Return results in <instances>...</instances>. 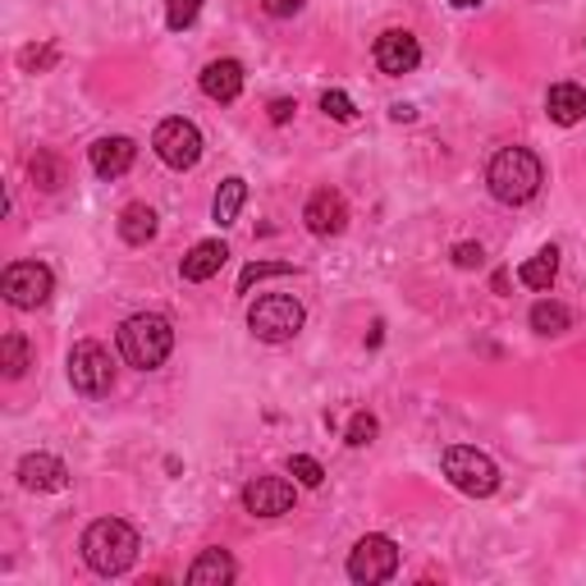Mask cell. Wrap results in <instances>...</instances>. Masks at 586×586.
<instances>
[{"instance_id":"obj_30","label":"cell","mask_w":586,"mask_h":586,"mask_svg":"<svg viewBox=\"0 0 586 586\" xmlns=\"http://www.w3.org/2000/svg\"><path fill=\"white\" fill-rule=\"evenodd\" d=\"M481 262H486V252H481V243H458V248H453V266L472 271V266H481Z\"/></svg>"},{"instance_id":"obj_25","label":"cell","mask_w":586,"mask_h":586,"mask_svg":"<svg viewBox=\"0 0 586 586\" xmlns=\"http://www.w3.org/2000/svg\"><path fill=\"white\" fill-rule=\"evenodd\" d=\"M279 275H294L289 262H248L243 275H239V294H248L252 285H262V279H279Z\"/></svg>"},{"instance_id":"obj_27","label":"cell","mask_w":586,"mask_h":586,"mask_svg":"<svg viewBox=\"0 0 586 586\" xmlns=\"http://www.w3.org/2000/svg\"><path fill=\"white\" fill-rule=\"evenodd\" d=\"M321 111H325L330 119H340V124H353V119H358V106H353L348 92H340V88L321 92Z\"/></svg>"},{"instance_id":"obj_1","label":"cell","mask_w":586,"mask_h":586,"mask_svg":"<svg viewBox=\"0 0 586 586\" xmlns=\"http://www.w3.org/2000/svg\"><path fill=\"white\" fill-rule=\"evenodd\" d=\"M486 184H491L495 202H504V207H522V202H531L545 184L541 157L527 151V147H504L486 165Z\"/></svg>"},{"instance_id":"obj_24","label":"cell","mask_w":586,"mask_h":586,"mask_svg":"<svg viewBox=\"0 0 586 586\" xmlns=\"http://www.w3.org/2000/svg\"><path fill=\"white\" fill-rule=\"evenodd\" d=\"M0 367H5V380H19L33 367V344L23 335H5V344H0Z\"/></svg>"},{"instance_id":"obj_19","label":"cell","mask_w":586,"mask_h":586,"mask_svg":"<svg viewBox=\"0 0 586 586\" xmlns=\"http://www.w3.org/2000/svg\"><path fill=\"white\" fill-rule=\"evenodd\" d=\"M119 239L134 243V248L151 243V239H157V211H151L147 202H134V207H124V211H119Z\"/></svg>"},{"instance_id":"obj_12","label":"cell","mask_w":586,"mask_h":586,"mask_svg":"<svg viewBox=\"0 0 586 586\" xmlns=\"http://www.w3.org/2000/svg\"><path fill=\"white\" fill-rule=\"evenodd\" d=\"M302 220H308V229L317 239H335L344 234V225H348V202L340 188H317L308 197V207H302Z\"/></svg>"},{"instance_id":"obj_16","label":"cell","mask_w":586,"mask_h":586,"mask_svg":"<svg viewBox=\"0 0 586 586\" xmlns=\"http://www.w3.org/2000/svg\"><path fill=\"white\" fill-rule=\"evenodd\" d=\"M225 262H229V248H225L220 239H202V243H193V252L184 257L180 275L188 279V285H202V279L220 275V266H225Z\"/></svg>"},{"instance_id":"obj_21","label":"cell","mask_w":586,"mask_h":586,"mask_svg":"<svg viewBox=\"0 0 586 586\" xmlns=\"http://www.w3.org/2000/svg\"><path fill=\"white\" fill-rule=\"evenodd\" d=\"M554 275H559V248H541L537 257L518 266V279H522L527 289H550Z\"/></svg>"},{"instance_id":"obj_3","label":"cell","mask_w":586,"mask_h":586,"mask_svg":"<svg viewBox=\"0 0 586 586\" xmlns=\"http://www.w3.org/2000/svg\"><path fill=\"white\" fill-rule=\"evenodd\" d=\"M174 348V325L161 312H138L119 325V353L138 371H157Z\"/></svg>"},{"instance_id":"obj_11","label":"cell","mask_w":586,"mask_h":586,"mask_svg":"<svg viewBox=\"0 0 586 586\" xmlns=\"http://www.w3.org/2000/svg\"><path fill=\"white\" fill-rule=\"evenodd\" d=\"M376 65L380 73H390V79H403V73H413L422 65V46L407 28H390L376 37Z\"/></svg>"},{"instance_id":"obj_6","label":"cell","mask_w":586,"mask_h":586,"mask_svg":"<svg viewBox=\"0 0 586 586\" xmlns=\"http://www.w3.org/2000/svg\"><path fill=\"white\" fill-rule=\"evenodd\" d=\"M0 294H5L10 308L37 312L42 302L56 294V275H50V266H42V262H14V266H5V275H0Z\"/></svg>"},{"instance_id":"obj_13","label":"cell","mask_w":586,"mask_h":586,"mask_svg":"<svg viewBox=\"0 0 586 586\" xmlns=\"http://www.w3.org/2000/svg\"><path fill=\"white\" fill-rule=\"evenodd\" d=\"M19 486L23 491H37V495H56L69 486V468L60 463L56 453H28L19 463Z\"/></svg>"},{"instance_id":"obj_5","label":"cell","mask_w":586,"mask_h":586,"mask_svg":"<svg viewBox=\"0 0 586 586\" xmlns=\"http://www.w3.org/2000/svg\"><path fill=\"white\" fill-rule=\"evenodd\" d=\"M445 476L453 481V491H463L472 499H486L499 491V468H495V458L491 453H481L472 445H449L445 449Z\"/></svg>"},{"instance_id":"obj_10","label":"cell","mask_w":586,"mask_h":586,"mask_svg":"<svg viewBox=\"0 0 586 586\" xmlns=\"http://www.w3.org/2000/svg\"><path fill=\"white\" fill-rule=\"evenodd\" d=\"M243 508L252 518H285L294 508V481H285V476H252L243 486Z\"/></svg>"},{"instance_id":"obj_17","label":"cell","mask_w":586,"mask_h":586,"mask_svg":"<svg viewBox=\"0 0 586 586\" xmlns=\"http://www.w3.org/2000/svg\"><path fill=\"white\" fill-rule=\"evenodd\" d=\"M545 115H550L554 124H564V129L582 124V119H586V88H577V83H554V88L545 92Z\"/></svg>"},{"instance_id":"obj_14","label":"cell","mask_w":586,"mask_h":586,"mask_svg":"<svg viewBox=\"0 0 586 586\" xmlns=\"http://www.w3.org/2000/svg\"><path fill=\"white\" fill-rule=\"evenodd\" d=\"M88 161L101 180H119V174H129L134 161H138V142L134 138H96L88 147Z\"/></svg>"},{"instance_id":"obj_2","label":"cell","mask_w":586,"mask_h":586,"mask_svg":"<svg viewBox=\"0 0 586 586\" xmlns=\"http://www.w3.org/2000/svg\"><path fill=\"white\" fill-rule=\"evenodd\" d=\"M83 559H88V568L101 573V577L129 573L134 559H138V531L124 518H96L83 531Z\"/></svg>"},{"instance_id":"obj_15","label":"cell","mask_w":586,"mask_h":586,"mask_svg":"<svg viewBox=\"0 0 586 586\" xmlns=\"http://www.w3.org/2000/svg\"><path fill=\"white\" fill-rule=\"evenodd\" d=\"M234 577H239V564L225 550H202L188 564V573H184L188 586H229Z\"/></svg>"},{"instance_id":"obj_7","label":"cell","mask_w":586,"mask_h":586,"mask_svg":"<svg viewBox=\"0 0 586 586\" xmlns=\"http://www.w3.org/2000/svg\"><path fill=\"white\" fill-rule=\"evenodd\" d=\"M69 386L79 390L83 399H101V394H111L115 386V363H111V353L83 340V344H73L69 353Z\"/></svg>"},{"instance_id":"obj_26","label":"cell","mask_w":586,"mask_h":586,"mask_svg":"<svg viewBox=\"0 0 586 586\" xmlns=\"http://www.w3.org/2000/svg\"><path fill=\"white\" fill-rule=\"evenodd\" d=\"M289 472H294L298 486H308V491H317L321 481H325V468L317 463V458H308V453H294L289 458Z\"/></svg>"},{"instance_id":"obj_23","label":"cell","mask_w":586,"mask_h":586,"mask_svg":"<svg viewBox=\"0 0 586 586\" xmlns=\"http://www.w3.org/2000/svg\"><path fill=\"white\" fill-rule=\"evenodd\" d=\"M28 174H33V184L42 193H56L65 184V161L56 157V151H37V157L28 161Z\"/></svg>"},{"instance_id":"obj_18","label":"cell","mask_w":586,"mask_h":586,"mask_svg":"<svg viewBox=\"0 0 586 586\" xmlns=\"http://www.w3.org/2000/svg\"><path fill=\"white\" fill-rule=\"evenodd\" d=\"M202 92L211 101H239L243 92V65L239 60H211L202 69Z\"/></svg>"},{"instance_id":"obj_32","label":"cell","mask_w":586,"mask_h":586,"mask_svg":"<svg viewBox=\"0 0 586 586\" xmlns=\"http://www.w3.org/2000/svg\"><path fill=\"white\" fill-rule=\"evenodd\" d=\"M19 60H23V69H46L50 60H56V50H50V46H42V50H37V46H28Z\"/></svg>"},{"instance_id":"obj_34","label":"cell","mask_w":586,"mask_h":586,"mask_svg":"<svg viewBox=\"0 0 586 586\" xmlns=\"http://www.w3.org/2000/svg\"><path fill=\"white\" fill-rule=\"evenodd\" d=\"M449 5H453V10H476L481 0H449Z\"/></svg>"},{"instance_id":"obj_4","label":"cell","mask_w":586,"mask_h":586,"mask_svg":"<svg viewBox=\"0 0 586 586\" xmlns=\"http://www.w3.org/2000/svg\"><path fill=\"white\" fill-rule=\"evenodd\" d=\"M302 321H308V312H302V302L294 294H262L248 308V330L262 344H289L302 330Z\"/></svg>"},{"instance_id":"obj_20","label":"cell","mask_w":586,"mask_h":586,"mask_svg":"<svg viewBox=\"0 0 586 586\" xmlns=\"http://www.w3.org/2000/svg\"><path fill=\"white\" fill-rule=\"evenodd\" d=\"M243 202H248V184L239 180V174H229V180L216 188V202H211V220L225 229V225H234L239 211H243Z\"/></svg>"},{"instance_id":"obj_31","label":"cell","mask_w":586,"mask_h":586,"mask_svg":"<svg viewBox=\"0 0 586 586\" xmlns=\"http://www.w3.org/2000/svg\"><path fill=\"white\" fill-rule=\"evenodd\" d=\"M302 5H308V0H262V10H266L271 19H294Z\"/></svg>"},{"instance_id":"obj_22","label":"cell","mask_w":586,"mask_h":586,"mask_svg":"<svg viewBox=\"0 0 586 586\" xmlns=\"http://www.w3.org/2000/svg\"><path fill=\"white\" fill-rule=\"evenodd\" d=\"M568 325H573V312L564 308V302L545 298V302H537V308H531V330H537V335H564Z\"/></svg>"},{"instance_id":"obj_28","label":"cell","mask_w":586,"mask_h":586,"mask_svg":"<svg viewBox=\"0 0 586 586\" xmlns=\"http://www.w3.org/2000/svg\"><path fill=\"white\" fill-rule=\"evenodd\" d=\"M197 10H202V0H165V23L174 33H184V28H193Z\"/></svg>"},{"instance_id":"obj_29","label":"cell","mask_w":586,"mask_h":586,"mask_svg":"<svg viewBox=\"0 0 586 586\" xmlns=\"http://www.w3.org/2000/svg\"><path fill=\"white\" fill-rule=\"evenodd\" d=\"M376 430H380V426H376V417H371V413H353L348 436H344V440H348L353 449H363V445H371V440H376Z\"/></svg>"},{"instance_id":"obj_9","label":"cell","mask_w":586,"mask_h":586,"mask_svg":"<svg viewBox=\"0 0 586 586\" xmlns=\"http://www.w3.org/2000/svg\"><path fill=\"white\" fill-rule=\"evenodd\" d=\"M399 573V545L390 537H363L358 545L348 550V577L376 586V582H390Z\"/></svg>"},{"instance_id":"obj_8","label":"cell","mask_w":586,"mask_h":586,"mask_svg":"<svg viewBox=\"0 0 586 586\" xmlns=\"http://www.w3.org/2000/svg\"><path fill=\"white\" fill-rule=\"evenodd\" d=\"M151 147H157V157H161L170 170H193V165L202 161V129H197L193 119H184V115L161 119Z\"/></svg>"},{"instance_id":"obj_33","label":"cell","mask_w":586,"mask_h":586,"mask_svg":"<svg viewBox=\"0 0 586 586\" xmlns=\"http://www.w3.org/2000/svg\"><path fill=\"white\" fill-rule=\"evenodd\" d=\"M294 111H298V106H294L289 96H275V101H271V124H285Z\"/></svg>"}]
</instances>
